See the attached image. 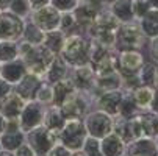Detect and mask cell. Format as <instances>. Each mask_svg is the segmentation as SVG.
<instances>
[{
    "instance_id": "25",
    "label": "cell",
    "mask_w": 158,
    "mask_h": 156,
    "mask_svg": "<svg viewBox=\"0 0 158 156\" xmlns=\"http://www.w3.org/2000/svg\"><path fill=\"white\" fill-rule=\"evenodd\" d=\"M135 103L136 106L141 109V111H146V109H150V105L153 102V95H155V87H150V86H138L135 87L133 91H130Z\"/></svg>"
},
{
    "instance_id": "48",
    "label": "cell",
    "mask_w": 158,
    "mask_h": 156,
    "mask_svg": "<svg viewBox=\"0 0 158 156\" xmlns=\"http://www.w3.org/2000/svg\"><path fill=\"white\" fill-rule=\"evenodd\" d=\"M0 156H16V154H14V151H11V150L2 148V150H0Z\"/></svg>"
},
{
    "instance_id": "44",
    "label": "cell",
    "mask_w": 158,
    "mask_h": 156,
    "mask_svg": "<svg viewBox=\"0 0 158 156\" xmlns=\"http://www.w3.org/2000/svg\"><path fill=\"white\" fill-rule=\"evenodd\" d=\"M30 2V6H31V11L35 10H39L46 5H50V0H28Z\"/></svg>"
},
{
    "instance_id": "18",
    "label": "cell",
    "mask_w": 158,
    "mask_h": 156,
    "mask_svg": "<svg viewBox=\"0 0 158 156\" xmlns=\"http://www.w3.org/2000/svg\"><path fill=\"white\" fill-rule=\"evenodd\" d=\"M27 72L28 70H27L25 62L20 58H16L10 62L2 64V74H0V77H2L5 81H8L11 86H14L27 75Z\"/></svg>"
},
{
    "instance_id": "36",
    "label": "cell",
    "mask_w": 158,
    "mask_h": 156,
    "mask_svg": "<svg viewBox=\"0 0 158 156\" xmlns=\"http://www.w3.org/2000/svg\"><path fill=\"white\" fill-rule=\"evenodd\" d=\"M36 100L39 103H42V105H46V106L52 105L53 103V87H52V84L44 81L42 86L39 87V91H38Z\"/></svg>"
},
{
    "instance_id": "34",
    "label": "cell",
    "mask_w": 158,
    "mask_h": 156,
    "mask_svg": "<svg viewBox=\"0 0 158 156\" xmlns=\"http://www.w3.org/2000/svg\"><path fill=\"white\" fill-rule=\"evenodd\" d=\"M155 70H156V64L146 59L143 64V67L139 69V81L143 86H150L153 87V78H155Z\"/></svg>"
},
{
    "instance_id": "47",
    "label": "cell",
    "mask_w": 158,
    "mask_h": 156,
    "mask_svg": "<svg viewBox=\"0 0 158 156\" xmlns=\"http://www.w3.org/2000/svg\"><path fill=\"white\" fill-rule=\"evenodd\" d=\"M5 128H6V119L2 116V113H0V134L5 131Z\"/></svg>"
},
{
    "instance_id": "35",
    "label": "cell",
    "mask_w": 158,
    "mask_h": 156,
    "mask_svg": "<svg viewBox=\"0 0 158 156\" xmlns=\"http://www.w3.org/2000/svg\"><path fill=\"white\" fill-rule=\"evenodd\" d=\"M8 11H11L13 14L27 20L30 17V14H31V6H30L28 0H11Z\"/></svg>"
},
{
    "instance_id": "2",
    "label": "cell",
    "mask_w": 158,
    "mask_h": 156,
    "mask_svg": "<svg viewBox=\"0 0 158 156\" xmlns=\"http://www.w3.org/2000/svg\"><path fill=\"white\" fill-rule=\"evenodd\" d=\"M17 44H19V58L25 62L27 70L38 77H44L55 55L49 49L44 47L42 44L33 46V44H28L22 39L17 41Z\"/></svg>"
},
{
    "instance_id": "28",
    "label": "cell",
    "mask_w": 158,
    "mask_h": 156,
    "mask_svg": "<svg viewBox=\"0 0 158 156\" xmlns=\"http://www.w3.org/2000/svg\"><path fill=\"white\" fill-rule=\"evenodd\" d=\"M138 22H139V27L147 39L158 36V10H150Z\"/></svg>"
},
{
    "instance_id": "15",
    "label": "cell",
    "mask_w": 158,
    "mask_h": 156,
    "mask_svg": "<svg viewBox=\"0 0 158 156\" xmlns=\"http://www.w3.org/2000/svg\"><path fill=\"white\" fill-rule=\"evenodd\" d=\"M42 83H44L42 77H38L35 74L27 72V75L24 78H22L17 84L13 86V91L17 92L19 97L24 102H31V100H36L38 91L42 86Z\"/></svg>"
},
{
    "instance_id": "39",
    "label": "cell",
    "mask_w": 158,
    "mask_h": 156,
    "mask_svg": "<svg viewBox=\"0 0 158 156\" xmlns=\"http://www.w3.org/2000/svg\"><path fill=\"white\" fill-rule=\"evenodd\" d=\"M81 150L86 153V156H103L102 151H100V147H99V141L91 138V136H88Z\"/></svg>"
},
{
    "instance_id": "13",
    "label": "cell",
    "mask_w": 158,
    "mask_h": 156,
    "mask_svg": "<svg viewBox=\"0 0 158 156\" xmlns=\"http://www.w3.org/2000/svg\"><path fill=\"white\" fill-rule=\"evenodd\" d=\"M124 97L122 89L116 91H103V92H94L93 94V108L100 109L103 113L116 117L119 114V106Z\"/></svg>"
},
{
    "instance_id": "7",
    "label": "cell",
    "mask_w": 158,
    "mask_h": 156,
    "mask_svg": "<svg viewBox=\"0 0 158 156\" xmlns=\"http://www.w3.org/2000/svg\"><path fill=\"white\" fill-rule=\"evenodd\" d=\"M106 8V3L103 0H80L78 6L72 11L77 20V27L78 31L86 33L88 28L93 25L94 19L97 17V14Z\"/></svg>"
},
{
    "instance_id": "1",
    "label": "cell",
    "mask_w": 158,
    "mask_h": 156,
    "mask_svg": "<svg viewBox=\"0 0 158 156\" xmlns=\"http://www.w3.org/2000/svg\"><path fill=\"white\" fill-rule=\"evenodd\" d=\"M91 46L93 41L86 33H71L66 34V41L60 55L69 64V67H78V66L89 64Z\"/></svg>"
},
{
    "instance_id": "30",
    "label": "cell",
    "mask_w": 158,
    "mask_h": 156,
    "mask_svg": "<svg viewBox=\"0 0 158 156\" xmlns=\"http://www.w3.org/2000/svg\"><path fill=\"white\" fill-rule=\"evenodd\" d=\"M44 33L39 27H36L30 19L25 20V27H24V33H22V41H25L33 46H39L44 41Z\"/></svg>"
},
{
    "instance_id": "21",
    "label": "cell",
    "mask_w": 158,
    "mask_h": 156,
    "mask_svg": "<svg viewBox=\"0 0 158 156\" xmlns=\"http://www.w3.org/2000/svg\"><path fill=\"white\" fill-rule=\"evenodd\" d=\"M99 147H100V151L103 156H122V154H125V150H127V144L114 131L110 133L103 139H100Z\"/></svg>"
},
{
    "instance_id": "23",
    "label": "cell",
    "mask_w": 158,
    "mask_h": 156,
    "mask_svg": "<svg viewBox=\"0 0 158 156\" xmlns=\"http://www.w3.org/2000/svg\"><path fill=\"white\" fill-rule=\"evenodd\" d=\"M110 11L116 16V19L121 24H127V22H138L133 14V0H116L110 6Z\"/></svg>"
},
{
    "instance_id": "55",
    "label": "cell",
    "mask_w": 158,
    "mask_h": 156,
    "mask_svg": "<svg viewBox=\"0 0 158 156\" xmlns=\"http://www.w3.org/2000/svg\"><path fill=\"white\" fill-rule=\"evenodd\" d=\"M0 150H2V144H0Z\"/></svg>"
},
{
    "instance_id": "3",
    "label": "cell",
    "mask_w": 158,
    "mask_h": 156,
    "mask_svg": "<svg viewBox=\"0 0 158 156\" xmlns=\"http://www.w3.org/2000/svg\"><path fill=\"white\" fill-rule=\"evenodd\" d=\"M147 38L144 36L139 22H127L121 24L119 28L116 30V38H114V49L116 52H124V50H146L147 46Z\"/></svg>"
},
{
    "instance_id": "20",
    "label": "cell",
    "mask_w": 158,
    "mask_h": 156,
    "mask_svg": "<svg viewBox=\"0 0 158 156\" xmlns=\"http://www.w3.org/2000/svg\"><path fill=\"white\" fill-rule=\"evenodd\" d=\"M25 102L19 97L17 92L11 91L2 102H0V113L6 120H16L19 119V114L22 108H24Z\"/></svg>"
},
{
    "instance_id": "53",
    "label": "cell",
    "mask_w": 158,
    "mask_h": 156,
    "mask_svg": "<svg viewBox=\"0 0 158 156\" xmlns=\"http://www.w3.org/2000/svg\"><path fill=\"white\" fill-rule=\"evenodd\" d=\"M153 139H155V144H156V148H158V134H156V136H155Z\"/></svg>"
},
{
    "instance_id": "19",
    "label": "cell",
    "mask_w": 158,
    "mask_h": 156,
    "mask_svg": "<svg viewBox=\"0 0 158 156\" xmlns=\"http://www.w3.org/2000/svg\"><path fill=\"white\" fill-rule=\"evenodd\" d=\"M127 156H158V148L153 138H139L127 144Z\"/></svg>"
},
{
    "instance_id": "31",
    "label": "cell",
    "mask_w": 158,
    "mask_h": 156,
    "mask_svg": "<svg viewBox=\"0 0 158 156\" xmlns=\"http://www.w3.org/2000/svg\"><path fill=\"white\" fill-rule=\"evenodd\" d=\"M141 113V109L136 106L133 97L130 92H125L124 91V97H122V102H121V106H119V117H124V119H131L135 116H138Z\"/></svg>"
},
{
    "instance_id": "56",
    "label": "cell",
    "mask_w": 158,
    "mask_h": 156,
    "mask_svg": "<svg viewBox=\"0 0 158 156\" xmlns=\"http://www.w3.org/2000/svg\"><path fill=\"white\" fill-rule=\"evenodd\" d=\"M122 156H127V154H122Z\"/></svg>"
},
{
    "instance_id": "16",
    "label": "cell",
    "mask_w": 158,
    "mask_h": 156,
    "mask_svg": "<svg viewBox=\"0 0 158 156\" xmlns=\"http://www.w3.org/2000/svg\"><path fill=\"white\" fill-rule=\"evenodd\" d=\"M25 142V133L20 130L17 119L16 120H6V128L0 134V144L2 148L14 151L20 144Z\"/></svg>"
},
{
    "instance_id": "42",
    "label": "cell",
    "mask_w": 158,
    "mask_h": 156,
    "mask_svg": "<svg viewBox=\"0 0 158 156\" xmlns=\"http://www.w3.org/2000/svg\"><path fill=\"white\" fill-rule=\"evenodd\" d=\"M14 154H16V156H38V154L35 153V150H33L27 142L20 144V145L14 150Z\"/></svg>"
},
{
    "instance_id": "45",
    "label": "cell",
    "mask_w": 158,
    "mask_h": 156,
    "mask_svg": "<svg viewBox=\"0 0 158 156\" xmlns=\"http://www.w3.org/2000/svg\"><path fill=\"white\" fill-rule=\"evenodd\" d=\"M150 109L158 114V89H155V95H153V102L150 105Z\"/></svg>"
},
{
    "instance_id": "41",
    "label": "cell",
    "mask_w": 158,
    "mask_h": 156,
    "mask_svg": "<svg viewBox=\"0 0 158 156\" xmlns=\"http://www.w3.org/2000/svg\"><path fill=\"white\" fill-rule=\"evenodd\" d=\"M72 153H74V151H71L69 148H66L63 144L56 142V144L52 147V150H50L46 156H72Z\"/></svg>"
},
{
    "instance_id": "54",
    "label": "cell",
    "mask_w": 158,
    "mask_h": 156,
    "mask_svg": "<svg viewBox=\"0 0 158 156\" xmlns=\"http://www.w3.org/2000/svg\"><path fill=\"white\" fill-rule=\"evenodd\" d=\"M0 74H2V62H0Z\"/></svg>"
},
{
    "instance_id": "51",
    "label": "cell",
    "mask_w": 158,
    "mask_h": 156,
    "mask_svg": "<svg viewBox=\"0 0 158 156\" xmlns=\"http://www.w3.org/2000/svg\"><path fill=\"white\" fill-rule=\"evenodd\" d=\"M72 156H86V153H85L83 150H78V151H74Z\"/></svg>"
},
{
    "instance_id": "52",
    "label": "cell",
    "mask_w": 158,
    "mask_h": 156,
    "mask_svg": "<svg viewBox=\"0 0 158 156\" xmlns=\"http://www.w3.org/2000/svg\"><path fill=\"white\" fill-rule=\"evenodd\" d=\"M103 2L106 3V6H110V5H111L113 2H116V0H103Z\"/></svg>"
},
{
    "instance_id": "8",
    "label": "cell",
    "mask_w": 158,
    "mask_h": 156,
    "mask_svg": "<svg viewBox=\"0 0 158 156\" xmlns=\"http://www.w3.org/2000/svg\"><path fill=\"white\" fill-rule=\"evenodd\" d=\"M60 108L66 119H83L93 109V97L89 94L75 91Z\"/></svg>"
},
{
    "instance_id": "32",
    "label": "cell",
    "mask_w": 158,
    "mask_h": 156,
    "mask_svg": "<svg viewBox=\"0 0 158 156\" xmlns=\"http://www.w3.org/2000/svg\"><path fill=\"white\" fill-rule=\"evenodd\" d=\"M19 58V44L16 41L0 39V62H10Z\"/></svg>"
},
{
    "instance_id": "12",
    "label": "cell",
    "mask_w": 158,
    "mask_h": 156,
    "mask_svg": "<svg viewBox=\"0 0 158 156\" xmlns=\"http://www.w3.org/2000/svg\"><path fill=\"white\" fill-rule=\"evenodd\" d=\"M69 80L72 81L74 87L80 92L89 94L93 97L96 91V74L91 67V64L78 66V67H71Z\"/></svg>"
},
{
    "instance_id": "40",
    "label": "cell",
    "mask_w": 158,
    "mask_h": 156,
    "mask_svg": "<svg viewBox=\"0 0 158 156\" xmlns=\"http://www.w3.org/2000/svg\"><path fill=\"white\" fill-rule=\"evenodd\" d=\"M150 10L152 8L147 0H133V14H135L136 20H139L143 16H146Z\"/></svg>"
},
{
    "instance_id": "49",
    "label": "cell",
    "mask_w": 158,
    "mask_h": 156,
    "mask_svg": "<svg viewBox=\"0 0 158 156\" xmlns=\"http://www.w3.org/2000/svg\"><path fill=\"white\" fill-rule=\"evenodd\" d=\"M153 87L158 89V64H156V70H155V78H153Z\"/></svg>"
},
{
    "instance_id": "10",
    "label": "cell",
    "mask_w": 158,
    "mask_h": 156,
    "mask_svg": "<svg viewBox=\"0 0 158 156\" xmlns=\"http://www.w3.org/2000/svg\"><path fill=\"white\" fill-rule=\"evenodd\" d=\"M44 113H46V105L39 103L38 100L25 102L24 108H22L20 114H19V119H17L20 130L27 133L36 126H41L44 120Z\"/></svg>"
},
{
    "instance_id": "38",
    "label": "cell",
    "mask_w": 158,
    "mask_h": 156,
    "mask_svg": "<svg viewBox=\"0 0 158 156\" xmlns=\"http://www.w3.org/2000/svg\"><path fill=\"white\" fill-rule=\"evenodd\" d=\"M146 56L149 61L158 64V36L155 38H150L147 41V46H146Z\"/></svg>"
},
{
    "instance_id": "17",
    "label": "cell",
    "mask_w": 158,
    "mask_h": 156,
    "mask_svg": "<svg viewBox=\"0 0 158 156\" xmlns=\"http://www.w3.org/2000/svg\"><path fill=\"white\" fill-rule=\"evenodd\" d=\"M69 72H71L69 64L63 59L61 55H55V58L49 64L46 74H44L42 80L46 83H49V84H55V83H58L61 80L69 78Z\"/></svg>"
},
{
    "instance_id": "37",
    "label": "cell",
    "mask_w": 158,
    "mask_h": 156,
    "mask_svg": "<svg viewBox=\"0 0 158 156\" xmlns=\"http://www.w3.org/2000/svg\"><path fill=\"white\" fill-rule=\"evenodd\" d=\"M80 3V0H50V5L55 6L60 13L74 11Z\"/></svg>"
},
{
    "instance_id": "50",
    "label": "cell",
    "mask_w": 158,
    "mask_h": 156,
    "mask_svg": "<svg viewBox=\"0 0 158 156\" xmlns=\"http://www.w3.org/2000/svg\"><path fill=\"white\" fill-rule=\"evenodd\" d=\"M147 2L150 3V8L152 10H158V0H147Z\"/></svg>"
},
{
    "instance_id": "11",
    "label": "cell",
    "mask_w": 158,
    "mask_h": 156,
    "mask_svg": "<svg viewBox=\"0 0 158 156\" xmlns=\"http://www.w3.org/2000/svg\"><path fill=\"white\" fill-rule=\"evenodd\" d=\"M25 27V19H22L11 11L0 13V39L3 41H20Z\"/></svg>"
},
{
    "instance_id": "5",
    "label": "cell",
    "mask_w": 158,
    "mask_h": 156,
    "mask_svg": "<svg viewBox=\"0 0 158 156\" xmlns=\"http://www.w3.org/2000/svg\"><path fill=\"white\" fill-rule=\"evenodd\" d=\"M83 122L88 131V136H91L97 141L103 139L110 133L114 131V117L96 108H93L83 117Z\"/></svg>"
},
{
    "instance_id": "26",
    "label": "cell",
    "mask_w": 158,
    "mask_h": 156,
    "mask_svg": "<svg viewBox=\"0 0 158 156\" xmlns=\"http://www.w3.org/2000/svg\"><path fill=\"white\" fill-rule=\"evenodd\" d=\"M52 87H53V103L52 105H56V106H61L67 98H69L77 91L69 78L61 80V81L52 84Z\"/></svg>"
},
{
    "instance_id": "43",
    "label": "cell",
    "mask_w": 158,
    "mask_h": 156,
    "mask_svg": "<svg viewBox=\"0 0 158 156\" xmlns=\"http://www.w3.org/2000/svg\"><path fill=\"white\" fill-rule=\"evenodd\" d=\"M11 91H13V86H11L8 81H5L2 77H0V102H2Z\"/></svg>"
},
{
    "instance_id": "27",
    "label": "cell",
    "mask_w": 158,
    "mask_h": 156,
    "mask_svg": "<svg viewBox=\"0 0 158 156\" xmlns=\"http://www.w3.org/2000/svg\"><path fill=\"white\" fill-rule=\"evenodd\" d=\"M122 89V77L119 72H113L103 77H96V91L94 92H103V91H116Z\"/></svg>"
},
{
    "instance_id": "9",
    "label": "cell",
    "mask_w": 158,
    "mask_h": 156,
    "mask_svg": "<svg viewBox=\"0 0 158 156\" xmlns=\"http://www.w3.org/2000/svg\"><path fill=\"white\" fill-rule=\"evenodd\" d=\"M146 55L141 50H124L118 52L116 64H118V72L121 77H133L139 75V69L146 62Z\"/></svg>"
},
{
    "instance_id": "46",
    "label": "cell",
    "mask_w": 158,
    "mask_h": 156,
    "mask_svg": "<svg viewBox=\"0 0 158 156\" xmlns=\"http://www.w3.org/2000/svg\"><path fill=\"white\" fill-rule=\"evenodd\" d=\"M10 3H11V0H0V13H2V11H8Z\"/></svg>"
},
{
    "instance_id": "4",
    "label": "cell",
    "mask_w": 158,
    "mask_h": 156,
    "mask_svg": "<svg viewBox=\"0 0 158 156\" xmlns=\"http://www.w3.org/2000/svg\"><path fill=\"white\" fill-rule=\"evenodd\" d=\"M56 139L60 144H63L71 151L81 150L88 139V131H86L83 119H67L64 126L58 133Z\"/></svg>"
},
{
    "instance_id": "24",
    "label": "cell",
    "mask_w": 158,
    "mask_h": 156,
    "mask_svg": "<svg viewBox=\"0 0 158 156\" xmlns=\"http://www.w3.org/2000/svg\"><path fill=\"white\" fill-rule=\"evenodd\" d=\"M138 119L144 138H155L158 134V114L155 111L152 109L141 111L138 114Z\"/></svg>"
},
{
    "instance_id": "6",
    "label": "cell",
    "mask_w": 158,
    "mask_h": 156,
    "mask_svg": "<svg viewBox=\"0 0 158 156\" xmlns=\"http://www.w3.org/2000/svg\"><path fill=\"white\" fill-rule=\"evenodd\" d=\"M25 142L35 150L38 156H46L52 150V147L58 142V139L55 133L41 125L25 133Z\"/></svg>"
},
{
    "instance_id": "14",
    "label": "cell",
    "mask_w": 158,
    "mask_h": 156,
    "mask_svg": "<svg viewBox=\"0 0 158 156\" xmlns=\"http://www.w3.org/2000/svg\"><path fill=\"white\" fill-rule=\"evenodd\" d=\"M36 27H39L44 33L47 31H53V30H58L60 27V19H61V13L52 6V5H46L39 10H35L31 11L30 17H28Z\"/></svg>"
},
{
    "instance_id": "29",
    "label": "cell",
    "mask_w": 158,
    "mask_h": 156,
    "mask_svg": "<svg viewBox=\"0 0 158 156\" xmlns=\"http://www.w3.org/2000/svg\"><path fill=\"white\" fill-rule=\"evenodd\" d=\"M64 41H66V33H63L61 30H53V31H47L44 34L42 46L49 49L53 55H60L64 46Z\"/></svg>"
},
{
    "instance_id": "22",
    "label": "cell",
    "mask_w": 158,
    "mask_h": 156,
    "mask_svg": "<svg viewBox=\"0 0 158 156\" xmlns=\"http://www.w3.org/2000/svg\"><path fill=\"white\" fill-rule=\"evenodd\" d=\"M66 117L63 114V111L60 106L56 105H49L46 106V113H44V120H42V125L46 126L47 130H50L52 133L58 136V133L61 131V128L64 126L66 123Z\"/></svg>"
},
{
    "instance_id": "33",
    "label": "cell",
    "mask_w": 158,
    "mask_h": 156,
    "mask_svg": "<svg viewBox=\"0 0 158 156\" xmlns=\"http://www.w3.org/2000/svg\"><path fill=\"white\" fill-rule=\"evenodd\" d=\"M58 30H61L66 34H71V33H81L78 31L77 27V20L72 11H67V13H61V19H60V27Z\"/></svg>"
}]
</instances>
